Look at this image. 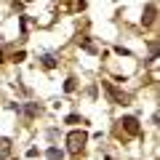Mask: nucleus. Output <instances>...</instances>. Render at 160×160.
Returning a JSON list of instances; mask_svg holds the SVG:
<instances>
[{"mask_svg":"<svg viewBox=\"0 0 160 160\" xmlns=\"http://www.w3.org/2000/svg\"><path fill=\"white\" fill-rule=\"evenodd\" d=\"M86 142H88V133H86V131H80V128H75V131L67 133V149H69L72 155H80V152H83Z\"/></svg>","mask_w":160,"mask_h":160,"instance_id":"obj_1","label":"nucleus"},{"mask_svg":"<svg viewBox=\"0 0 160 160\" xmlns=\"http://www.w3.org/2000/svg\"><path fill=\"white\" fill-rule=\"evenodd\" d=\"M104 91H107V96L112 99L115 104H123V107H126V104H131V99H128V93H123L120 88H115L112 83H104Z\"/></svg>","mask_w":160,"mask_h":160,"instance_id":"obj_2","label":"nucleus"},{"mask_svg":"<svg viewBox=\"0 0 160 160\" xmlns=\"http://www.w3.org/2000/svg\"><path fill=\"white\" fill-rule=\"evenodd\" d=\"M120 123H123V128H126L128 136H139V120L136 118H123Z\"/></svg>","mask_w":160,"mask_h":160,"instance_id":"obj_3","label":"nucleus"},{"mask_svg":"<svg viewBox=\"0 0 160 160\" xmlns=\"http://www.w3.org/2000/svg\"><path fill=\"white\" fill-rule=\"evenodd\" d=\"M155 11H158V6H155V3H149L147 11H144V16H142V24H144V27H149V24L155 22Z\"/></svg>","mask_w":160,"mask_h":160,"instance_id":"obj_4","label":"nucleus"},{"mask_svg":"<svg viewBox=\"0 0 160 160\" xmlns=\"http://www.w3.org/2000/svg\"><path fill=\"white\" fill-rule=\"evenodd\" d=\"M40 64H43L46 69H53V67H56V59H53L51 53H46V56H40Z\"/></svg>","mask_w":160,"mask_h":160,"instance_id":"obj_5","label":"nucleus"},{"mask_svg":"<svg viewBox=\"0 0 160 160\" xmlns=\"http://www.w3.org/2000/svg\"><path fill=\"white\" fill-rule=\"evenodd\" d=\"M8 155H11V142L0 139V158H8Z\"/></svg>","mask_w":160,"mask_h":160,"instance_id":"obj_6","label":"nucleus"},{"mask_svg":"<svg viewBox=\"0 0 160 160\" xmlns=\"http://www.w3.org/2000/svg\"><path fill=\"white\" fill-rule=\"evenodd\" d=\"M48 160H64V152L59 147H51L48 149Z\"/></svg>","mask_w":160,"mask_h":160,"instance_id":"obj_7","label":"nucleus"},{"mask_svg":"<svg viewBox=\"0 0 160 160\" xmlns=\"http://www.w3.org/2000/svg\"><path fill=\"white\" fill-rule=\"evenodd\" d=\"M75 88H78V83H75V78H69L67 83H64V91H67V93H72Z\"/></svg>","mask_w":160,"mask_h":160,"instance_id":"obj_8","label":"nucleus"},{"mask_svg":"<svg viewBox=\"0 0 160 160\" xmlns=\"http://www.w3.org/2000/svg\"><path fill=\"white\" fill-rule=\"evenodd\" d=\"M67 123H69V126H78V123H86V120H83V118H78V115H69V118H67Z\"/></svg>","mask_w":160,"mask_h":160,"instance_id":"obj_9","label":"nucleus"},{"mask_svg":"<svg viewBox=\"0 0 160 160\" xmlns=\"http://www.w3.org/2000/svg\"><path fill=\"white\" fill-rule=\"evenodd\" d=\"M115 53H118V56H131V51H128V48H123V46L115 48Z\"/></svg>","mask_w":160,"mask_h":160,"instance_id":"obj_10","label":"nucleus"},{"mask_svg":"<svg viewBox=\"0 0 160 160\" xmlns=\"http://www.w3.org/2000/svg\"><path fill=\"white\" fill-rule=\"evenodd\" d=\"M24 59H27V53H24V51H16V53H13V62H24Z\"/></svg>","mask_w":160,"mask_h":160,"instance_id":"obj_11","label":"nucleus"},{"mask_svg":"<svg viewBox=\"0 0 160 160\" xmlns=\"http://www.w3.org/2000/svg\"><path fill=\"white\" fill-rule=\"evenodd\" d=\"M13 160H16V158H13Z\"/></svg>","mask_w":160,"mask_h":160,"instance_id":"obj_12","label":"nucleus"}]
</instances>
